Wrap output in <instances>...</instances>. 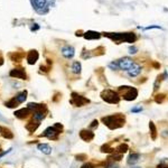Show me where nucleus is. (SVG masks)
Masks as SVG:
<instances>
[{
    "label": "nucleus",
    "mask_w": 168,
    "mask_h": 168,
    "mask_svg": "<svg viewBox=\"0 0 168 168\" xmlns=\"http://www.w3.org/2000/svg\"><path fill=\"white\" fill-rule=\"evenodd\" d=\"M101 151L102 152H113L114 149L113 148H111L109 145H103V146L101 147Z\"/></svg>",
    "instance_id": "obj_23"
},
{
    "label": "nucleus",
    "mask_w": 168,
    "mask_h": 168,
    "mask_svg": "<svg viewBox=\"0 0 168 168\" xmlns=\"http://www.w3.org/2000/svg\"><path fill=\"white\" fill-rule=\"evenodd\" d=\"M62 55H63L65 58H72V57L75 55V49L72 46H64L62 48Z\"/></svg>",
    "instance_id": "obj_10"
},
{
    "label": "nucleus",
    "mask_w": 168,
    "mask_h": 168,
    "mask_svg": "<svg viewBox=\"0 0 168 168\" xmlns=\"http://www.w3.org/2000/svg\"><path fill=\"white\" fill-rule=\"evenodd\" d=\"M149 128H150V132H151V138L155 140L156 137H157V130H156V127H155V124H154V122H150Z\"/></svg>",
    "instance_id": "obj_21"
},
{
    "label": "nucleus",
    "mask_w": 168,
    "mask_h": 168,
    "mask_svg": "<svg viewBox=\"0 0 168 168\" xmlns=\"http://www.w3.org/2000/svg\"><path fill=\"white\" fill-rule=\"evenodd\" d=\"M30 113V109L26 108V109H20V110H18V111L15 112V115H16L17 118H20V119H22V118H26L28 114Z\"/></svg>",
    "instance_id": "obj_16"
},
{
    "label": "nucleus",
    "mask_w": 168,
    "mask_h": 168,
    "mask_svg": "<svg viewBox=\"0 0 168 168\" xmlns=\"http://www.w3.org/2000/svg\"><path fill=\"white\" fill-rule=\"evenodd\" d=\"M98 120H93L92 121V123H91V126H90V127L91 128H95V127H98Z\"/></svg>",
    "instance_id": "obj_30"
},
{
    "label": "nucleus",
    "mask_w": 168,
    "mask_h": 168,
    "mask_svg": "<svg viewBox=\"0 0 168 168\" xmlns=\"http://www.w3.org/2000/svg\"><path fill=\"white\" fill-rule=\"evenodd\" d=\"M137 52H138V48L136 47V46H130V47H129V53H130V54H136Z\"/></svg>",
    "instance_id": "obj_26"
},
{
    "label": "nucleus",
    "mask_w": 168,
    "mask_h": 168,
    "mask_svg": "<svg viewBox=\"0 0 168 168\" xmlns=\"http://www.w3.org/2000/svg\"><path fill=\"white\" fill-rule=\"evenodd\" d=\"M38 150H41L43 154H45V155H49L52 152V148L48 145H46V143H39L37 146Z\"/></svg>",
    "instance_id": "obj_18"
},
{
    "label": "nucleus",
    "mask_w": 168,
    "mask_h": 168,
    "mask_svg": "<svg viewBox=\"0 0 168 168\" xmlns=\"http://www.w3.org/2000/svg\"><path fill=\"white\" fill-rule=\"evenodd\" d=\"M128 150V146H127V143H121L120 146H118L117 148H115V150L114 151L118 152V154H121V155H123L124 152Z\"/></svg>",
    "instance_id": "obj_19"
},
{
    "label": "nucleus",
    "mask_w": 168,
    "mask_h": 168,
    "mask_svg": "<svg viewBox=\"0 0 168 168\" xmlns=\"http://www.w3.org/2000/svg\"><path fill=\"white\" fill-rule=\"evenodd\" d=\"M10 76L16 77V79L25 80L26 79V73L22 68H15V70H13L11 72H10Z\"/></svg>",
    "instance_id": "obj_13"
},
{
    "label": "nucleus",
    "mask_w": 168,
    "mask_h": 168,
    "mask_svg": "<svg viewBox=\"0 0 168 168\" xmlns=\"http://www.w3.org/2000/svg\"><path fill=\"white\" fill-rule=\"evenodd\" d=\"M143 110V108L141 107V105H138V107H135V108L131 109V112L132 113H139V112H141Z\"/></svg>",
    "instance_id": "obj_24"
},
{
    "label": "nucleus",
    "mask_w": 168,
    "mask_h": 168,
    "mask_svg": "<svg viewBox=\"0 0 168 168\" xmlns=\"http://www.w3.org/2000/svg\"><path fill=\"white\" fill-rule=\"evenodd\" d=\"M62 129H63L62 124H61V123H56L54 127L47 128V129L44 131V133H43L41 136L47 137L48 139H57V136H58V133L62 131Z\"/></svg>",
    "instance_id": "obj_4"
},
{
    "label": "nucleus",
    "mask_w": 168,
    "mask_h": 168,
    "mask_svg": "<svg viewBox=\"0 0 168 168\" xmlns=\"http://www.w3.org/2000/svg\"><path fill=\"white\" fill-rule=\"evenodd\" d=\"M80 137H81V139H83L84 141L90 143V141L94 138V133L91 130H82L80 132Z\"/></svg>",
    "instance_id": "obj_12"
},
{
    "label": "nucleus",
    "mask_w": 168,
    "mask_h": 168,
    "mask_svg": "<svg viewBox=\"0 0 168 168\" xmlns=\"http://www.w3.org/2000/svg\"><path fill=\"white\" fill-rule=\"evenodd\" d=\"M109 67L112 68V70H119V65H118V62H111L109 64Z\"/></svg>",
    "instance_id": "obj_25"
},
{
    "label": "nucleus",
    "mask_w": 168,
    "mask_h": 168,
    "mask_svg": "<svg viewBox=\"0 0 168 168\" xmlns=\"http://www.w3.org/2000/svg\"><path fill=\"white\" fill-rule=\"evenodd\" d=\"M109 38L113 39L114 41H118V44L120 41H128V43H133L136 41L137 37L133 33H114V34H107Z\"/></svg>",
    "instance_id": "obj_2"
},
{
    "label": "nucleus",
    "mask_w": 168,
    "mask_h": 168,
    "mask_svg": "<svg viewBox=\"0 0 168 168\" xmlns=\"http://www.w3.org/2000/svg\"><path fill=\"white\" fill-rule=\"evenodd\" d=\"M121 158H122V155H121V154H118V152L114 151V154L109 159H110L111 162H119V160H121Z\"/></svg>",
    "instance_id": "obj_22"
},
{
    "label": "nucleus",
    "mask_w": 168,
    "mask_h": 168,
    "mask_svg": "<svg viewBox=\"0 0 168 168\" xmlns=\"http://www.w3.org/2000/svg\"><path fill=\"white\" fill-rule=\"evenodd\" d=\"M162 137H167V136H168V131H167V130H164V131L162 132Z\"/></svg>",
    "instance_id": "obj_32"
},
{
    "label": "nucleus",
    "mask_w": 168,
    "mask_h": 168,
    "mask_svg": "<svg viewBox=\"0 0 168 168\" xmlns=\"http://www.w3.org/2000/svg\"><path fill=\"white\" fill-rule=\"evenodd\" d=\"M139 158H140V155L139 154H136V152H133V154H130L129 157L127 159V164L130 166H133L136 165L137 162H139Z\"/></svg>",
    "instance_id": "obj_15"
},
{
    "label": "nucleus",
    "mask_w": 168,
    "mask_h": 168,
    "mask_svg": "<svg viewBox=\"0 0 168 168\" xmlns=\"http://www.w3.org/2000/svg\"><path fill=\"white\" fill-rule=\"evenodd\" d=\"M100 37H101L100 33H98V32H92V30H90V32H86L85 34H84V38H86V39H99Z\"/></svg>",
    "instance_id": "obj_17"
},
{
    "label": "nucleus",
    "mask_w": 168,
    "mask_h": 168,
    "mask_svg": "<svg viewBox=\"0 0 168 168\" xmlns=\"http://www.w3.org/2000/svg\"><path fill=\"white\" fill-rule=\"evenodd\" d=\"M34 9L38 13H43L44 9L47 7V0H32Z\"/></svg>",
    "instance_id": "obj_9"
},
{
    "label": "nucleus",
    "mask_w": 168,
    "mask_h": 168,
    "mask_svg": "<svg viewBox=\"0 0 168 168\" xmlns=\"http://www.w3.org/2000/svg\"><path fill=\"white\" fill-rule=\"evenodd\" d=\"M162 99H164V95H162V94L157 95V98H156V102H157V103H162Z\"/></svg>",
    "instance_id": "obj_27"
},
{
    "label": "nucleus",
    "mask_w": 168,
    "mask_h": 168,
    "mask_svg": "<svg viewBox=\"0 0 168 168\" xmlns=\"http://www.w3.org/2000/svg\"><path fill=\"white\" fill-rule=\"evenodd\" d=\"M73 99L71 100V103L74 104L75 107H83L85 105L86 103H89V99H85L84 96H81V95L76 94V93H73Z\"/></svg>",
    "instance_id": "obj_8"
},
{
    "label": "nucleus",
    "mask_w": 168,
    "mask_h": 168,
    "mask_svg": "<svg viewBox=\"0 0 168 168\" xmlns=\"http://www.w3.org/2000/svg\"><path fill=\"white\" fill-rule=\"evenodd\" d=\"M81 70H82L81 63H80V62H74L73 65H72V71H73V73L80 74L81 73Z\"/></svg>",
    "instance_id": "obj_20"
},
{
    "label": "nucleus",
    "mask_w": 168,
    "mask_h": 168,
    "mask_svg": "<svg viewBox=\"0 0 168 168\" xmlns=\"http://www.w3.org/2000/svg\"><path fill=\"white\" fill-rule=\"evenodd\" d=\"M102 121L107 124L110 129H118L121 128L124 124V117H122L121 114H114V115H108L102 119Z\"/></svg>",
    "instance_id": "obj_1"
},
{
    "label": "nucleus",
    "mask_w": 168,
    "mask_h": 168,
    "mask_svg": "<svg viewBox=\"0 0 168 168\" xmlns=\"http://www.w3.org/2000/svg\"><path fill=\"white\" fill-rule=\"evenodd\" d=\"M26 99H27V91H22L21 93H19V94L17 95L16 98L11 99L9 102H7L6 105L8 108H14V107H17L18 104L22 103Z\"/></svg>",
    "instance_id": "obj_6"
},
{
    "label": "nucleus",
    "mask_w": 168,
    "mask_h": 168,
    "mask_svg": "<svg viewBox=\"0 0 168 168\" xmlns=\"http://www.w3.org/2000/svg\"><path fill=\"white\" fill-rule=\"evenodd\" d=\"M38 57H39V54H38L37 51H30L27 55V62H28V64L33 65V64H35L37 62Z\"/></svg>",
    "instance_id": "obj_14"
},
{
    "label": "nucleus",
    "mask_w": 168,
    "mask_h": 168,
    "mask_svg": "<svg viewBox=\"0 0 168 168\" xmlns=\"http://www.w3.org/2000/svg\"><path fill=\"white\" fill-rule=\"evenodd\" d=\"M154 28L160 29L162 27H160V26H148V27H146V28H143V29H145V30H148V29H154Z\"/></svg>",
    "instance_id": "obj_29"
},
{
    "label": "nucleus",
    "mask_w": 168,
    "mask_h": 168,
    "mask_svg": "<svg viewBox=\"0 0 168 168\" xmlns=\"http://www.w3.org/2000/svg\"><path fill=\"white\" fill-rule=\"evenodd\" d=\"M6 132L7 133H3V137H5V138H13V135L10 133L9 130H6Z\"/></svg>",
    "instance_id": "obj_28"
},
{
    "label": "nucleus",
    "mask_w": 168,
    "mask_h": 168,
    "mask_svg": "<svg viewBox=\"0 0 168 168\" xmlns=\"http://www.w3.org/2000/svg\"><path fill=\"white\" fill-rule=\"evenodd\" d=\"M0 131H1V128H0Z\"/></svg>",
    "instance_id": "obj_35"
},
{
    "label": "nucleus",
    "mask_w": 168,
    "mask_h": 168,
    "mask_svg": "<svg viewBox=\"0 0 168 168\" xmlns=\"http://www.w3.org/2000/svg\"><path fill=\"white\" fill-rule=\"evenodd\" d=\"M133 61L131 60L130 57H123V58H120L118 61V65H119V68L122 71H129L130 67L133 65Z\"/></svg>",
    "instance_id": "obj_7"
},
{
    "label": "nucleus",
    "mask_w": 168,
    "mask_h": 168,
    "mask_svg": "<svg viewBox=\"0 0 168 168\" xmlns=\"http://www.w3.org/2000/svg\"><path fill=\"white\" fill-rule=\"evenodd\" d=\"M119 90H124L126 91L122 95V98L126 101H133V100H136L137 95H138V91L136 89H133V88H130V86H120Z\"/></svg>",
    "instance_id": "obj_5"
},
{
    "label": "nucleus",
    "mask_w": 168,
    "mask_h": 168,
    "mask_svg": "<svg viewBox=\"0 0 168 168\" xmlns=\"http://www.w3.org/2000/svg\"><path fill=\"white\" fill-rule=\"evenodd\" d=\"M141 73V66L139 64H133L132 66L130 67V70L128 71V75L130 77H136Z\"/></svg>",
    "instance_id": "obj_11"
},
{
    "label": "nucleus",
    "mask_w": 168,
    "mask_h": 168,
    "mask_svg": "<svg viewBox=\"0 0 168 168\" xmlns=\"http://www.w3.org/2000/svg\"><path fill=\"white\" fill-rule=\"evenodd\" d=\"M131 168H143V167H139V166H132Z\"/></svg>",
    "instance_id": "obj_34"
},
{
    "label": "nucleus",
    "mask_w": 168,
    "mask_h": 168,
    "mask_svg": "<svg viewBox=\"0 0 168 168\" xmlns=\"http://www.w3.org/2000/svg\"><path fill=\"white\" fill-rule=\"evenodd\" d=\"M38 28H39V27H38V26H37V24H36V26H35V27H34V26H33V27H32V30H37Z\"/></svg>",
    "instance_id": "obj_33"
},
{
    "label": "nucleus",
    "mask_w": 168,
    "mask_h": 168,
    "mask_svg": "<svg viewBox=\"0 0 168 168\" xmlns=\"http://www.w3.org/2000/svg\"><path fill=\"white\" fill-rule=\"evenodd\" d=\"M102 99L108 103H119L120 101V95L112 90H105L101 94Z\"/></svg>",
    "instance_id": "obj_3"
},
{
    "label": "nucleus",
    "mask_w": 168,
    "mask_h": 168,
    "mask_svg": "<svg viewBox=\"0 0 168 168\" xmlns=\"http://www.w3.org/2000/svg\"><path fill=\"white\" fill-rule=\"evenodd\" d=\"M81 168H94L91 164H85V165H83Z\"/></svg>",
    "instance_id": "obj_31"
}]
</instances>
